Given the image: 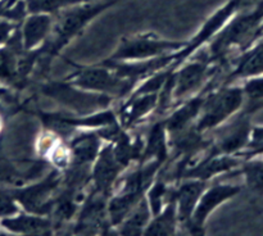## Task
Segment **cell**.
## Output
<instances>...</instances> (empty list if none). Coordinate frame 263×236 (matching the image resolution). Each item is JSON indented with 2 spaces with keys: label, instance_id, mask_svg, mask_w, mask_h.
I'll use <instances>...</instances> for the list:
<instances>
[{
  "label": "cell",
  "instance_id": "cell-1",
  "mask_svg": "<svg viewBox=\"0 0 263 236\" xmlns=\"http://www.w3.org/2000/svg\"><path fill=\"white\" fill-rule=\"evenodd\" d=\"M121 0H89L71 5L54 15V25L48 40L41 45V58L37 69L45 74L50 69L55 58H61V53L79 36L84 33L87 26L107 12Z\"/></svg>",
  "mask_w": 263,
  "mask_h": 236
},
{
  "label": "cell",
  "instance_id": "cell-2",
  "mask_svg": "<svg viewBox=\"0 0 263 236\" xmlns=\"http://www.w3.org/2000/svg\"><path fill=\"white\" fill-rule=\"evenodd\" d=\"M263 3L259 2L252 12H238L225 27L207 44L208 56L212 64L223 66L229 54L236 48L246 50L258 36L262 28Z\"/></svg>",
  "mask_w": 263,
  "mask_h": 236
},
{
  "label": "cell",
  "instance_id": "cell-3",
  "mask_svg": "<svg viewBox=\"0 0 263 236\" xmlns=\"http://www.w3.org/2000/svg\"><path fill=\"white\" fill-rule=\"evenodd\" d=\"M61 58L73 68L72 73L64 77L67 81L86 91L107 95L115 102L126 99L138 85L131 80L120 77L113 69L100 62L85 66V64L74 63L72 59L63 55H61Z\"/></svg>",
  "mask_w": 263,
  "mask_h": 236
},
{
  "label": "cell",
  "instance_id": "cell-4",
  "mask_svg": "<svg viewBox=\"0 0 263 236\" xmlns=\"http://www.w3.org/2000/svg\"><path fill=\"white\" fill-rule=\"evenodd\" d=\"M243 105L244 92L241 86L230 84L211 87L205 94L195 128L204 135L212 132L240 112Z\"/></svg>",
  "mask_w": 263,
  "mask_h": 236
},
{
  "label": "cell",
  "instance_id": "cell-5",
  "mask_svg": "<svg viewBox=\"0 0 263 236\" xmlns=\"http://www.w3.org/2000/svg\"><path fill=\"white\" fill-rule=\"evenodd\" d=\"M62 186V172L49 169L37 179L10 189L13 198L26 212L50 215L54 200Z\"/></svg>",
  "mask_w": 263,
  "mask_h": 236
},
{
  "label": "cell",
  "instance_id": "cell-6",
  "mask_svg": "<svg viewBox=\"0 0 263 236\" xmlns=\"http://www.w3.org/2000/svg\"><path fill=\"white\" fill-rule=\"evenodd\" d=\"M187 41L167 40L154 32L134 33L123 36L107 61L130 62L145 61L171 53H177L185 48Z\"/></svg>",
  "mask_w": 263,
  "mask_h": 236
},
{
  "label": "cell",
  "instance_id": "cell-7",
  "mask_svg": "<svg viewBox=\"0 0 263 236\" xmlns=\"http://www.w3.org/2000/svg\"><path fill=\"white\" fill-rule=\"evenodd\" d=\"M39 91L44 96L54 100L76 114H87L112 107L115 100L107 95L95 94L74 86L66 78L59 81H46L39 86Z\"/></svg>",
  "mask_w": 263,
  "mask_h": 236
},
{
  "label": "cell",
  "instance_id": "cell-8",
  "mask_svg": "<svg viewBox=\"0 0 263 236\" xmlns=\"http://www.w3.org/2000/svg\"><path fill=\"white\" fill-rule=\"evenodd\" d=\"M221 67L204 58L186 59L172 71V102L174 107L182 100L202 91L208 82L218 74Z\"/></svg>",
  "mask_w": 263,
  "mask_h": 236
},
{
  "label": "cell",
  "instance_id": "cell-9",
  "mask_svg": "<svg viewBox=\"0 0 263 236\" xmlns=\"http://www.w3.org/2000/svg\"><path fill=\"white\" fill-rule=\"evenodd\" d=\"M249 4L247 0H228L223 5H221L217 10L212 13L207 19L204 21L199 30L190 40H187L185 48L176 53V61H175L174 69L184 63L186 59L192 58L197 51L204 45H207L221 30L226 26V23L234 17L238 12L248 8Z\"/></svg>",
  "mask_w": 263,
  "mask_h": 236
},
{
  "label": "cell",
  "instance_id": "cell-10",
  "mask_svg": "<svg viewBox=\"0 0 263 236\" xmlns=\"http://www.w3.org/2000/svg\"><path fill=\"white\" fill-rule=\"evenodd\" d=\"M241 191H243L241 185L221 184V182L211 184V182H208L207 187H205L204 191L200 195L199 200H198V204L195 207L194 212H193L189 223H187L184 230L186 232L192 233V235H202V233H204L205 223H207L211 214L217 208H220L223 203L235 198Z\"/></svg>",
  "mask_w": 263,
  "mask_h": 236
},
{
  "label": "cell",
  "instance_id": "cell-11",
  "mask_svg": "<svg viewBox=\"0 0 263 236\" xmlns=\"http://www.w3.org/2000/svg\"><path fill=\"white\" fill-rule=\"evenodd\" d=\"M251 114L244 112L236 113L233 122H226L221 125L213 132L216 135L212 137L210 149L215 154H239L247 148L252 131Z\"/></svg>",
  "mask_w": 263,
  "mask_h": 236
},
{
  "label": "cell",
  "instance_id": "cell-12",
  "mask_svg": "<svg viewBox=\"0 0 263 236\" xmlns=\"http://www.w3.org/2000/svg\"><path fill=\"white\" fill-rule=\"evenodd\" d=\"M108 198L89 187L74 218L73 232L105 233L112 230L107 212Z\"/></svg>",
  "mask_w": 263,
  "mask_h": 236
},
{
  "label": "cell",
  "instance_id": "cell-13",
  "mask_svg": "<svg viewBox=\"0 0 263 236\" xmlns=\"http://www.w3.org/2000/svg\"><path fill=\"white\" fill-rule=\"evenodd\" d=\"M125 171L113 154L112 144L104 143L91 166L90 189L98 194L109 196Z\"/></svg>",
  "mask_w": 263,
  "mask_h": 236
},
{
  "label": "cell",
  "instance_id": "cell-14",
  "mask_svg": "<svg viewBox=\"0 0 263 236\" xmlns=\"http://www.w3.org/2000/svg\"><path fill=\"white\" fill-rule=\"evenodd\" d=\"M158 97L159 92H152L130 94L126 99L121 100L120 105L115 108L120 125L125 130L133 131L145 122L149 117L152 118L158 107Z\"/></svg>",
  "mask_w": 263,
  "mask_h": 236
},
{
  "label": "cell",
  "instance_id": "cell-15",
  "mask_svg": "<svg viewBox=\"0 0 263 236\" xmlns=\"http://www.w3.org/2000/svg\"><path fill=\"white\" fill-rule=\"evenodd\" d=\"M176 61V53L167 54V55L157 56V58L145 59V61H130V62H113L103 59L100 63L105 64L110 69L116 72L122 78L131 80V81L141 82L146 77L152 76L156 72L166 69L168 67L174 68Z\"/></svg>",
  "mask_w": 263,
  "mask_h": 236
},
{
  "label": "cell",
  "instance_id": "cell-16",
  "mask_svg": "<svg viewBox=\"0 0 263 236\" xmlns=\"http://www.w3.org/2000/svg\"><path fill=\"white\" fill-rule=\"evenodd\" d=\"M207 185L208 182L198 179H182L175 185L174 196L176 200L177 218L181 228H185L189 223L198 200Z\"/></svg>",
  "mask_w": 263,
  "mask_h": 236
},
{
  "label": "cell",
  "instance_id": "cell-17",
  "mask_svg": "<svg viewBox=\"0 0 263 236\" xmlns=\"http://www.w3.org/2000/svg\"><path fill=\"white\" fill-rule=\"evenodd\" d=\"M0 225L9 232L21 235H48L54 232V223L50 215L36 214L26 210L2 218Z\"/></svg>",
  "mask_w": 263,
  "mask_h": 236
},
{
  "label": "cell",
  "instance_id": "cell-18",
  "mask_svg": "<svg viewBox=\"0 0 263 236\" xmlns=\"http://www.w3.org/2000/svg\"><path fill=\"white\" fill-rule=\"evenodd\" d=\"M143 139L144 145L140 162L157 161L164 166L168 162L171 150H170L168 132L164 126L163 118L153 120V123L149 126Z\"/></svg>",
  "mask_w": 263,
  "mask_h": 236
},
{
  "label": "cell",
  "instance_id": "cell-19",
  "mask_svg": "<svg viewBox=\"0 0 263 236\" xmlns=\"http://www.w3.org/2000/svg\"><path fill=\"white\" fill-rule=\"evenodd\" d=\"M54 25V15L44 13H28L20 25L23 49H37L48 40Z\"/></svg>",
  "mask_w": 263,
  "mask_h": 236
},
{
  "label": "cell",
  "instance_id": "cell-20",
  "mask_svg": "<svg viewBox=\"0 0 263 236\" xmlns=\"http://www.w3.org/2000/svg\"><path fill=\"white\" fill-rule=\"evenodd\" d=\"M66 141L71 150L72 162L90 166H92L100 149L104 145L98 130H77Z\"/></svg>",
  "mask_w": 263,
  "mask_h": 236
},
{
  "label": "cell",
  "instance_id": "cell-21",
  "mask_svg": "<svg viewBox=\"0 0 263 236\" xmlns=\"http://www.w3.org/2000/svg\"><path fill=\"white\" fill-rule=\"evenodd\" d=\"M261 74H263V38L243 50L233 71L223 78L222 85H230L236 80H246Z\"/></svg>",
  "mask_w": 263,
  "mask_h": 236
},
{
  "label": "cell",
  "instance_id": "cell-22",
  "mask_svg": "<svg viewBox=\"0 0 263 236\" xmlns=\"http://www.w3.org/2000/svg\"><path fill=\"white\" fill-rule=\"evenodd\" d=\"M145 194H138L131 191H113L107 202V212L109 223L115 230L140 202Z\"/></svg>",
  "mask_w": 263,
  "mask_h": 236
},
{
  "label": "cell",
  "instance_id": "cell-23",
  "mask_svg": "<svg viewBox=\"0 0 263 236\" xmlns=\"http://www.w3.org/2000/svg\"><path fill=\"white\" fill-rule=\"evenodd\" d=\"M179 228L176 200L172 196L161 212L152 215L144 235H176L179 233Z\"/></svg>",
  "mask_w": 263,
  "mask_h": 236
},
{
  "label": "cell",
  "instance_id": "cell-24",
  "mask_svg": "<svg viewBox=\"0 0 263 236\" xmlns=\"http://www.w3.org/2000/svg\"><path fill=\"white\" fill-rule=\"evenodd\" d=\"M152 215L153 214H152V210L149 208L148 200L144 195L140 202L128 213L127 217L115 228V231L126 236L144 235V231H145Z\"/></svg>",
  "mask_w": 263,
  "mask_h": 236
},
{
  "label": "cell",
  "instance_id": "cell-25",
  "mask_svg": "<svg viewBox=\"0 0 263 236\" xmlns=\"http://www.w3.org/2000/svg\"><path fill=\"white\" fill-rule=\"evenodd\" d=\"M243 174L246 185L251 191L263 194V161L259 159H247L236 169L235 174Z\"/></svg>",
  "mask_w": 263,
  "mask_h": 236
},
{
  "label": "cell",
  "instance_id": "cell-26",
  "mask_svg": "<svg viewBox=\"0 0 263 236\" xmlns=\"http://www.w3.org/2000/svg\"><path fill=\"white\" fill-rule=\"evenodd\" d=\"M84 0H25L27 13H44V14L55 15L61 10L79 4Z\"/></svg>",
  "mask_w": 263,
  "mask_h": 236
},
{
  "label": "cell",
  "instance_id": "cell-27",
  "mask_svg": "<svg viewBox=\"0 0 263 236\" xmlns=\"http://www.w3.org/2000/svg\"><path fill=\"white\" fill-rule=\"evenodd\" d=\"M258 154H263V126H252L248 145L239 155L247 161Z\"/></svg>",
  "mask_w": 263,
  "mask_h": 236
},
{
  "label": "cell",
  "instance_id": "cell-28",
  "mask_svg": "<svg viewBox=\"0 0 263 236\" xmlns=\"http://www.w3.org/2000/svg\"><path fill=\"white\" fill-rule=\"evenodd\" d=\"M17 212H20V205L13 198L10 189L0 187V218L9 217Z\"/></svg>",
  "mask_w": 263,
  "mask_h": 236
},
{
  "label": "cell",
  "instance_id": "cell-29",
  "mask_svg": "<svg viewBox=\"0 0 263 236\" xmlns=\"http://www.w3.org/2000/svg\"><path fill=\"white\" fill-rule=\"evenodd\" d=\"M21 23L8 19H0V45H7Z\"/></svg>",
  "mask_w": 263,
  "mask_h": 236
},
{
  "label": "cell",
  "instance_id": "cell-30",
  "mask_svg": "<svg viewBox=\"0 0 263 236\" xmlns=\"http://www.w3.org/2000/svg\"><path fill=\"white\" fill-rule=\"evenodd\" d=\"M2 94H3V92H2V90H0V96H2Z\"/></svg>",
  "mask_w": 263,
  "mask_h": 236
},
{
  "label": "cell",
  "instance_id": "cell-31",
  "mask_svg": "<svg viewBox=\"0 0 263 236\" xmlns=\"http://www.w3.org/2000/svg\"><path fill=\"white\" fill-rule=\"evenodd\" d=\"M261 3H263V0H261Z\"/></svg>",
  "mask_w": 263,
  "mask_h": 236
},
{
  "label": "cell",
  "instance_id": "cell-32",
  "mask_svg": "<svg viewBox=\"0 0 263 236\" xmlns=\"http://www.w3.org/2000/svg\"><path fill=\"white\" fill-rule=\"evenodd\" d=\"M0 123H2V122H0Z\"/></svg>",
  "mask_w": 263,
  "mask_h": 236
}]
</instances>
